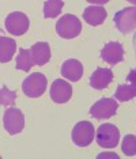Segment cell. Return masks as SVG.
Returning a JSON list of instances; mask_svg holds the SVG:
<instances>
[{
	"label": "cell",
	"mask_w": 136,
	"mask_h": 159,
	"mask_svg": "<svg viewBox=\"0 0 136 159\" xmlns=\"http://www.w3.org/2000/svg\"><path fill=\"white\" fill-rule=\"evenodd\" d=\"M56 31L61 38H66V39L75 38L80 34L82 23L78 16L71 15V14H66V15L60 16V19L57 20Z\"/></svg>",
	"instance_id": "6da1fadb"
},
{
	"label": "cell",
	"mask_w": 136,
	"mask_h": 159,
	"mask_svg": "<svg viewBox=\"0 0 136 159\" xmlns=\"http://www.w3.org/2000/svg\"><path fill=\"white\" fill-rule=\"evenodd\" d=\"M48 80L46 76L41 72H34V74L29 75L22 83V91L26 97L30 98H38L45 93Z\"/></svg>",
	"instance_id": "7a4b0ae2"
},
{
	"label": "cell",
	"mask_w": 136,
	"mask_h": 159,
	"mask_svg": "<svg viewBox=\"0 0 136 159\" xmlns=\"http://www.w3.org/2000/svg\"><path fill=\"white\" fill-rule=\"evenodd\" d=\"M95 135L94 125L90 121H80L74 126L72 132H71V139L78 147H86L90 146L93 143Z\"/></svg>",
	"instance_id": "3957f363"
},
{
	"label": "cell",
	"mask_w": 136,
	"mask_h": 159,
	"mask_svg": "<svg viewBox=\"0 0 136 159\" xmlns=\"http://www.w3.org/2000/svg\"><path fill=\"white\" fill-rule=\"evenodd\" d=\"M97 144L103 148H114L119 144L120 131L114 124H102L97 131Z\"/></svg>",
	"instance_id": "277c9868"
},
{
	"label": "cell",
	"mask_w": 136,
	"mask_h": 159,
	"mask_svg": "<svg viewBox=\"0 0 136 159\" xmlns=\"http://www.w3.org/2000/svg\"><path fill=\"white\" fill-rule=\"evenodd\" d=\"M114 23L123 34H128L136 29V7H127L116 12Z\"/></svg>",
	"instance_id": "5b68a950"
},
{
	"label": "cell",
	"mask_w": 136,
	"mask_h": 159,
	"mask_svg": "<svg viewBox=\"0 0 136 159\" xmlns=\"http://www.w3.org/2000/svg\"><path fill=\"white\" fill-rule=\"evenodd\" d=\"M6 29L10 34L12 35H22L29 30L30 26V20H29L27 15H25L23 12L14 11L8 14L4 20Z\"/></svg>",
	"instance_id": "8992f818"
},
{
	"label": "cell",
	"mask_w": 136,
	"mask_h": 159,
	"mask_svg": "<svg viewBox=\"0 0 136 159\" xmlns=\"http://www.w3.org/2000/svg\"><path fill=\"white\" fill-rule=\"evenodd\" d=\"M3 125L10 135H16L25 128V116L16 107H10L3 116Z\"/></svg>",
	"instance_id": "52a82bcc"
},
{
	"label": "cell",
	"mask_w": 136,
	"mask_h": 159,
	"mask_svg": "<svg viewBox=\"0 0 136 159\" xmlns=\"http://www.w3.org/2000/svg\"><path fill=\"white\" fill-rule=\"evenodd\" d=\"M117 109H119V102H116L113 98H101L90 107V114L91 117L102 120L113 117Z\"/></svg>",
	"instance_id": "ba28073f"
},
{
	"label": "cell",
	"mask_w": 136,
	"mask_h": 159,
	"mask_svg": "<svg viewBox=\"0 0 136 159\" xmlns=\"http://www.w3.org/2000/svg\"><path fill=\"white\" fill-rule=\"evenodd\" d=\"M51 98L53 102L56 103H66L71 99V95H72V87L71 84L66 80H60L57 79L52 83L51 86Z\"/></svg>",
	"instance_id": "9c48e42d"
},
{
	"label": "cell",
	"mask_w": 136,
	"mask_h": 159,
	"mask_svg": "<svg viewBox=\"0 0 136 159\" xmlns=\"http://www.w3.org/2000/svg\"><path fill=\"white\" fill-rule=\"evenodd\" d=\"M101 57L103 61L109 63L110 66L120 63L124 59V48L120 42L117 41H112L108 42L101 50Z\"/></svg>",
	"instance_id": "30bf717a"
},
{
	"label": "cell",
	"mask_w": 136,
	"mask_h": 159,
	"mask_svg": "<svg viewBox=\"0 0 136 159\" xmlns=\"http://www.w3.org/2000/svg\"><path fill=\"white\" fill-rule=\"evenodd\" d=\"M113 80V71L110 68H97L90 76V86L95 90H103Z\"/></svg>",
	"instance_id": "8fae6325"
},
{
	"label": "cell",
	"mask_w": 136,
	"mask_h": 159,
	"mask_svg": "<svg viewBox=\"0 0 136 159\" xmlns=\"http://www.w3.org/2000/svg\"><path fill=\"white\" fill-rule=\"evenodd\" d=\"M61 75L71 82H78L83 75V66L79 60L68 59L61 66Z\"/></svg>",
	"instance_id": "7c38bea8"
},
{
	"label": "cell",
	"mask_w": 136,
	"mask_h": 159,
	"mask_svg": "<svg viewBox=\"0 0 136 159\" xmlns=\"http://www.w3.org/2000/svg\"><path fill=\"white\" fill-rule=\"evenodd\" d=\"M108 16V12L102 6H88L83 11V19L91 26H99Z\"/></svg>",
	"instance_id": "4fadbf2b"
},
{
	"label": "cell",
	"mask_w": 136,
	"mask_h": 159,
	"mask_svg": "<svg viewBox=\"0 0 136 159\" xmlns=\"http://www.w3.org/2000/svg\"><path fill=\"white\" fill-rule=\"evenodd\" d=\"M35 66H45L51 60V46L48 42H37L30 48Z\"/></svg>",
	"instance_id": "5bb4252c"
},
{
	"label": "cell",
	"mask_w": 136,
	"mask_h": 159,
	"mask_svg": "<svg viewBox=\"0 0 136 159\" xmlns=\"http://www.w3.org/2000/svg\"><path fill=\"white\" fill-rule=\"evenodd\" d=\"M16 52V41L10 37H0V61L8 63Z\"/></svg>",
	"instance_id": "9a60e30c"
},
{
	"label": "cell",
	"mask_w": 136,
	"mask_h": 159,
	"mask_svg": "<svg viewBox=\"0 0 136 159\" xmlns=\"http://www.w3.org/2000/svg\"><path fill=\"white\" fill-rule=\"evenodd\" d=\"M33 66H35V64H34L33 57H31L30 49L20 48L19 53H18V56H16L15 68L16 70H20V71H29V70H31V67Z\"/></svg>",
	"instance_id": "2e32d148"
},
{
	"label": "cell",
	"mask_w": 136,
	"mask_h": 159,
	"mask_svg": "<svg viewBox=\"0 0 136 159\" xmlns=\"http://www.w3.org/2000/svg\"><path fill=\"white\" fill-rule=\"evenodd\" d=\"M116 99L121 101V102H127L136 97V86L134 84H120L117 87L116 93H114Z\"/></svg>",
	"instance_id": "e0dca14e"
},
{
	"label": "cell",
	"mask_w": 136,
	"mask_h": 159,
	"mask_svg": "<svg viewBox=\"0 0 136 159\" xmlns=\"http://www.w3.org/2000/svg\"><path fill=\"white\" fill-rule=\"evenodd\" d=\"M64 6L61 0H46L44 3V16L45 18H55L60 14Z\"/></svg>",
	"instance_id": "ac0fdd59"
},
{
	"label": "cell",
	"mask_w": 136,
	"mask_h": 159,
	"mask_svg": "<svg viewBox=\"0 0 136 159\" xmlns=\"http://www.w3.org/2000/svg\"><path fill=\"white\" fill-rule=\"evenodd\" d=\"M123 152L127 157H134L136 155V136L135 135H125L121 146Z\"/></svg>",
	"instance_id": "d6986e66"
},
{
	"label": "cell",
	"mask_w": 136,
	"mask_h": 159,
	"mask_svg": "<svg viewBox=\"0 0 136 159\" xmlns=\"http://www.w3.org/2000/svg\"><path fill=\"white\" fill-rule=\"evenodd\" d=\"M15 99H16V93L11 91V90H8L6 86H3L2 91H0V103H2L3 106H11V105H14V102H15Z\"/></svg>",
	"instance_id": "ffe728a7"
},
{
	"label": "cell",
	"mask_w": 136,
	"mask_h": 159,
	"mask_svg": "<svg viewBox=\"0 0 136 159\" xmlns=\"http://www.w3.org/2000/svg\"><path fill=\"white\" fill-rule=\"evenodd\" d=\"M127 80L131 84L136 86V70H131L129 71V74H128V76H127Z\"/></svg>",
	"instance_id": "44dd1931"
},
{
	"label": "cell",
	"mask_w": 136,
	"mask_h": 159,
	"mask_svg": "<svg viewBox=\"0 0 136 159\" xmlns=\"http://www.w3.org/2000/svg\"><path fill=\"white\" fill-rule=\"evenodd\" d=\"M97 158H98V159H102V158H113V159H119V157H117L116 154H113V152H102V154H99Z\"/></svg>",
	"instance_id": "7402d4cb"
}]
</instances>
